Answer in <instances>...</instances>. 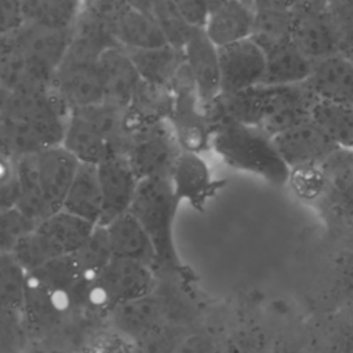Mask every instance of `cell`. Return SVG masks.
Masks as SVG:
<instances>
[{"label":"cell","instance_id":"40","mask_svg":"<svg viewBox=\"0 0 353 353\" xmlns=\"http://www.w3.org/2000/svg\"><path fill=\"white\" fill-rule=\"evenodd\" d=\"M223 353H263V343L254 335L243 334L230 341Z\"/></svg>","mask_w":353,"mask_h":353},{"label":"cell","instance_id":"16","mask_svg":"<svg viewBox=\"0 0 353 353\" xmlns=\"http://www.w3.org/2000/svg\"><path fill=\"white\" fill-rule=\"evenodd\" d=\"M291 41L313 62L345 54L327 8L291 11Z\"/></svg>","mask_w":353,"mask_h":353},{"label":"cell","instance_id":"11","mask_svg":"<svg viewBox=\"0 0 353 353\" xmlns=\"http://www.w3.org/2000/svg\"><path fill=\"white\" fill-rule=\"evenodd\" d=\"M222 94H234L263 83L266 54L251 39L218 47Z\"/></svg>","mask_w":353,"mask_h":353},{"label":"cell","instance_id":"12","mask_svg":"<svg viewBox=\"0 0 353 353\" xmlns=\"http://www.w3.org/2000/svg\"><path fill=\"white\" fill-rule=\"evenodd\" d=\"M97 167L102 190V216L99 225L106 226L117 216L130 211L139 178L125 153L110 154Z\"/></svg>","mask_w":353,"mask_h":353},{"label":"cell","instance_id":"20","mask_svg":"<svg viewBox=\"0 0 353 353\" xmlns=\"http://www.w3.org/2000/svg\"><path fill=\"white\" fill-rule=\"evenodd\" d=\"M110 30L124 48H157L170 44L153 15L123 0L109 17Z\"/></svg>","mask_w":353,"mask_h":353},{"label":"cell","instance_id":"14","mask_svg":"<svg viewBox=\"0 0 353 353\" xmlns=\"http://www.w3.org/2000/svg\"><path fill=\"white\" fill-rule=\"evenodd\" d=\"M55 72L22 51L8 36H1L0 84L7 92H39L54 88Z\"/></svg>","mask_w":353,"mask_h":353},{"label":"cell","instance_id":"9","mask_svg":"<svg viewBox=\"0 0 353 353\" xmlns=\"http://www.w3.org/2000/svg\"><path fill=\"white\" fill-rule=\"evenodd\" d=\"M153 270L143 262L113 256L91 281L85 301L112 310L119 303L148 295L154 290Z\"/></svg>","mask_w":353,"mask_h":353},{"label":"cell","instance_id":"17","mask_svg":"<svg viewBox=\"0 0 353 353\" xmlns=\"http://www.w3.org/2000/svg\"><path fill=\"white\" fill-rule=\"evenodd\" d=\"M98 63L105 90V101L128 108L143 81L127 50L120 44H113L101 52Z\"/></svg>","mask_w":353,"mask_h":353},{"label":"cell","instance_id":"32","mask_svg":"<svg viewBox=\"0 0 353 353\" xmlns=\"http://www.w3.org/2000/svg\"><path fill=\"white\" fill-rule=\"evenodd\" d=\"M73 255L84 279L91 283L102 268L113 258L106 228L97 225L90 237L76 252H73Z\"/></svg>","mask_w":353,"mask_h":353},{"label":"cell","instance_id":"34","mask_svg":"<svg viewBox=\"0 0 353 353\" xmlns=\"http://www.w3.org/2000/svg\"><path fill=\"white\" fill-rule=\"evenodd\" d=\"M37 226V222L28 216L18 207L1 210L0 237L1 252H12L14 248Z\"/></svg>","mask_w":353,"mask_h":353},{"label":"cell","instance_id":"13","mask_svg":"<svg viewBox=\"0 0 353 353\" xmlns=\"http://www.w3.org/2000/svg\"><path fill=\"white\" fill-rule=\"evenodd\" d=\"M183 62L196 94L207 110L222 94L218 47L203 28H194L183 47Z\"/></svg>","mask_w":353,"mask_h":353},{"label":"cell","instance_id":"24","mask_svg":"<svg viewBox=\"0 0 353 353\" xmlns=\"http://www.w3.org/2000/svg\"><path fill=\"white\" fill-rule=\"evenodd\" d=\"M105 228L113 256L134 259L153 269L156 268L157 258L154 245L141 222L130 211L117 216Z\"/></svg>","mask_w":353,"mask_h":353},{"label":"cell","instance_id":"41","mask_svg":"<svg viewBox=\"0 0 353 353\" xmlns=\"http://www.w3.org/2000/svg\"><path fill=\"white\" fill-rule=\"evenodd\" d=\"M176 353H211V342L205 336L190 335L182 341Z\"/></svg>","mask_w":353,"mask_h":353},{"label":"cell","instance_id":"35","mask_svg":"<svg viewBox=\"0 0 353 353\" xmlns=\"http://www.w3.org/2000/svg\"><path fill=\"white\" fill-rule=\"evenodd\" d=\"M186 336L181 327L165 323L156 331L134 342L131 353H176Z\"/></svg>","mask_w":353,"mask_h":353},{"label":"cell","instance_id":"7","mask_svg":"<svg viewBox=\"0 0 353 353\" xmlns=\"http://www.w3.org/2000/svg\"><path fill=\"white\" fill-rule=\"evenodd\" d=\"M95 226L62 208L39 222L11 254L30 272L51 259L76 252Z\"/></svg>","mask_w":353,"mask_h":353},{"label":"cell","instance_id":"28","mask_svg":"<svg viewBox=\"0 0 353 353\" xmlns=\"http://www.w3.org/2000/svg\"><path fill=\"white\" fill-rule=\"evenodd\" d=\"M83 0H22L23 22L70 29L79 21Z\"/></svg>","mask_w":353,"mask_h":353},{"label":"cell","instance_id":"21","mask_svg":"<svg viewBox=\"0 0 353 353\" xmlns=\"http://www.w3.org/2000/svg\"><path fill=\"white\" fill-rule=\"evenodd\" d=\"M255 7L244 0H222L212 4L203 26L208 39L222 47L251 36Z\"/></svg>","mask_w":353,"mask_h":353},{"label":"cell","instance_id":"19","mask_svg":"<svg viewBox=\"0 0 353 353\" xmlns=\"http://www.w3.org/2000/svg\"><path fill=\"white\" fill-rule=\"evenodd\" d=\"M170 179L179 203L188 201L196 210H203L221 185L219 181L212 179L200 153L189 150L181 152Z\"/></svg>","mask_w":353,"mask_h":353},{"label":"cell","instance_id":"18","mask_svg":"<svg viewBox=\"0 0 353 353\" xmlns=\"http://www.w3.org/2000/svg\"><path fill=\"white\" fill-rule=\"evenodd\" d=\"M74 34V28L58 29L23 22L8 36L22 51L55 72L63 61Z\"/></svg>","mask_w":353,"mask_h":353},{"label":"cell","instance_id":"45","mask_svg":"<svg viewBox=\"0 0 353 353\" xmlns=\"http://www.w3.org/2000/svg\"><path fill=\"white\" fill-rule=\"evenodd\" d=\"M219 1H222V0H210L211 6H212V4H216V3H219Z\"/></svg>","mask_w":353,"mask_h":353},{"label":"cell","instance_id":"30","mask_svg":"<svg viewBox=\"0 0 353 353\" xmlns=\"http://www.w3.org/2000/svg\"><path fill=\"white\" fill-rule=\"evenodd\" d=\"M28 270L11 252H1L0 302L4 312L23 314Z\"/></svg>","mask_w":353,"mask_h":353},{"label":"cell","instance_id":"4","mask_svg":"<svg viewBox=\"0 0 353 353\" xmlns=\"http://www.w3.org/2000/svg\"><path fill=\"white\" fill-rule=\"evenodd\" d=\"M211 127V146L226 164L276 185L288 182L290 167L277 152L273 138L262 128L228 119Z\"/></svg>","mask_w":353,"mask_h":353},{"label":"cell","instance_id":"46","mask_svg":"<svg viewBox=\"0 0 353 353\" xmlns=\"http://www.w3.org/2000/svg\"><path fill=\"white\" fill-rule=\"evenodd\" d=\"M245 3H248V4H251V6H254V0H244Z\"/></svg>","mask_w":353,"mask_h":353},{"label":"cell","instance_id":"1","mask_svg":"<svg viewBox=\"0 0 353 353\" xmlns=\"http://www.w3.org/2000/svg\"><path fill=\"white\" fill-rule=\"evenodd\" d=\"M69 116L70 109L54 88L39 92L1 90V153L18 157L62 145Z\"/></svg>","mask_w":353,"mask_h":353},{"label":"cell","instance_id":"26","mask_svg":"<svg viewBox=\"0 0 353 353\" xmlns=\"http://www.w3.org/2000/svg\"><path fill=\"white\" fill-rule=\"evenodd\" d=\"M63 210L99 225L102 216V190L97 164L80 163L68 190Z\"/></svg>","mask_w":353,"mask_h":353},{"label":"cell","instance_id":"22","mask_svg":"<svg viewBox=\"0 0 353 353\" xmlns=\"http://www.w3.org/2000/svg\"><path fill=\"white\" fill-rule=\"evenodd\" d=\"M117 331L137 342L165 324V303L154 292L119 303L110 310Z\"/></svg>","mask_w":353,"mask_h":353},{"label":"cell","instance_id":"33","mask_svg":"<svg viewBox=\"0 0 353 353\" xmlns=\"http://www.w3.org/2000/svg\"><path fill=\"white\" fill-rule=\"evenodd\" d=\"M288 182L294 192L306 200L317 199L327 192V174L323 164H307L291 168Z\"/></svg>","mask_w":353,"mask_h":353},{"label":"cell","instance_id":"43","mask_svg":"<svg viewBox=\"0 0 353 353\" xmlns=\"http://www.w3.org/2000/svg\"><path fill=\"white\" fill-rule=\"evenodd\" d=\"M272 353H295V352H292V350H290V349H279V350H274V352H272Z\"/></svg>","mask_w":353,"mask_h":353},{"label":"cell","instance_id":"3","mask_svg":"<svg viewBox=\"0 0 353 353\" xmlns=\"http://www.w3.org/2000/svg\"><path fill=\"white\" fill-rule=\"evenodd\" d=\"M15 159L19 181L17 207L37 223L62 210L80 160L63 145Z\"/></svg>","mask_w":353,"mask_h":353},{"label":"cell","instance_id":"6","mask_svg":"<svg viewBox=\"0 0 353 353\" xmlns=\"http://www.w3.org/2000/svg\"><path fill=\"white\" fill-rule=\"evenodd\" d=\"M179 200L170 176L141 179L130 212L149 234L154 250L156 268L174 270L179 268V256L174 240V219Z\"/></svg>","mask_w":353,"mask_h":353},{"label":"cell","instance_id":"23","mask_svg":"<svg viewBox=\"0 0 353 353\" xmlns=\"http://www.w3.org/2000/svg\"><path fill=\"white\" fill-rule=\"evenodd\" d=\"M306 84L319 99L353 108V61L346 54L314 62Z\"/></svg>","mask_w":353,"mask_h":353},{"label":"cell","instance_id":"10","mask_svg":"<svg viewBox=\"0 0 353 353\" xmlns=\"http://www.w3.org/2000/svg\"><path fill=\"white\" fill-rule=\"evenodd\" d=\"M182 148L165 119L146 123L130 135L125 154L139 181L170 176Z\"/></svg>","mask_w":353,"mask_h":353},{"label":"cell","instance_id":"15","mask_svg":"<svg viewBox=\"0 0 353 353\" xmlns=\"http://www.w3.org/2000/svg\"><path fill=\"white\" fill-rule=\"evenodd\" d=\"M274 146L291 168L307 164H323L338 148L312 119L273 137Z\"/></svg>","mask_w":353,"mask_h":353},{"label":"cell","instance_id":"27","mask_svg":"<svg viewBox=\"0 0 353 353\" xmlns=\"http://www.w3.org/2000/svg\"><path fill=\"white\" fill-rule=\"evenodd\" d=\"M314 62L303 55L290 40L266 52V72L262 84L288 85L309 79Z\"/></svg>","mask_w":353,"mask_h":353},{"label":"cell","instance_id":"25","mask_svg":"<svg viewBox=\"0 0 353 353\" xmlns=\"http://www.w3.org/2000/svg\"><path fill=\"white\" fill-rule=\"evenodd\" d=\"M142 81L149 87L171 88L174 79L183 65V51L171 44L157 48H125Z\"/></svg>","mask_w":353,"mask_h":353},{"label":"cell","instance_id":"31","mask_svg":"<svg viewBox=\"0 0 353 353\" xmlns=\"http://www.w3.org/2000/svg\"><path fill=\"white\" fill-rule=\"evenodd\" d=\"M265 54L291 40V11L255 8L254 26L250 36Z\"/></svg>","mask_w":353,"mask_h":353},{"label":"cell","instance_id":"2","mask_svg":"<svg viewBox=\"0 0 353 353\" xmlns=\"http://www.w3.org/2000/svg\"><path fill=\"white\" fill-rule=\"evenodd\" d=\"M317 99L306 81L288 85L259 84L240 92L221 94L207 109V116L211 125L228 119L256 125L273 138L310 120Z\"/></svg>","mask_w":353,"mask_h":353},{"label":"cell","instance_id":"42","mask_svg":"<svg viewBox=\"0 0 353 353\" xmlns=\"http://www.w3.org/2000/svg\"><path fill=\"white\" fill-rule=\"evenodd\" d=\"M298 3L299 0H254V7L292 11Z\"/></svg>","mask_w":353,"mask_h":353},{"label":"cell","instance_id":"36","mask_svg":"<svg viewBox=\"0 0 353 353\" xmlns=\"http://www.w3.org/2000/svg\"><path fill=\"white\" fill-rule=\"evenodd\" d=\"M327 14L343 52L353 50V0H328Z\"/></svg>","mask_w":353,"mask_h":353},{"label":"cell","instance_id":"29","mask_svg":"<svg viewBox=\"0 0 353 353\" xmlns=\"http://www.w3.org/2000/svg\"><path fill=\"white\" fill-rule=\"evenodd\" d=\"M310 119L341 148H353V108L317 99Z\"/></svg>","mask_w":353,"mask_h":353},{"label":"cell","instance_id":"38","mask_svg":"<svg viewBox=\"0 0 353 353\" xmlns=\"http://www.w3.org/2000/svg\"><path fill=\"white\" fill-rule=\"evenodd\" d=\"M179 17L192 28H203L208 17L210 0H167Z\"/></svg>","mask_w":353,"mask_h":353},{"label":"cell","instance_id":"37","mask_svg":"<svg viewBox=\"0 0 353 353\" xmlns=\"http://www.w3.org/2000/svg\"><path fill=\"white\" fill-rule=\"evenodd\" d=\"M332 353H353V299L345 302L335 317Z\"/></svg>","mask_w":353,"mask_h":353},{"label":"cell","instance_id":"5","mask_svg":"<svg viewBox=\"0 0 353 353\" xmlns=\"http://www.w3.org/2000/svg\"><path fill=\"white\" fill-rule=\"evenodd\" d=\"M125 109L106 101L70 110L62 145L80 163L99 164L114 153H125L130 132Z\"/></svg>","mask_w":353,"mask_h":353},{"label":"cell","instance_id":"8","mask_svg":"<svg viewBox=\"0 0 353 353\" xmlns=\"http://www.w3.org/2000/svg\"><path fill=\"white\" fill-rule=\"evenodd\" d=\"M102 51L73 34L72 44L54 74V90L70 110L105 101L98 63Z\"/></svg>","mask_w":353,"mask_h":353},{"label":"cell","instance_id":"39","mask_svg":"<svg viewBox=\"0 0 353 353\" xmlns=\"http://www.w3.org/2000/svg\"><path fill=\"white\" fill-rule=\"evenodd\" d=\"M22 23V0H1V34L15 32Z\"/></svg>","mask_w":353,"mask_h":353},{"label":"cell","instance_id":"44","mask_svg":"<svg viewBox=\"0 0 353 353\" xmlns=\"http://www.w3.org/2000/svg\"><path fill=\"white\" fill-rule=\"evenodd\" d=\"M346 55L353 61V50H352V51H349V52H346Z\"/></svg>","mask_w":353,"mask_h":353}]
</instances>
